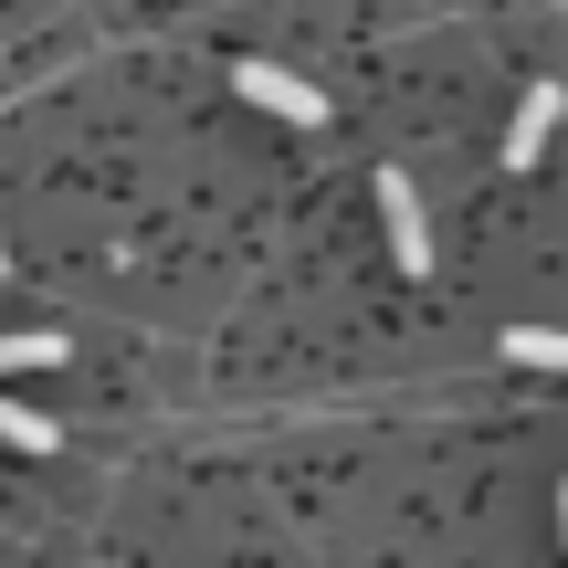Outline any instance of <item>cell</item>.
I'll list each match as a JSON object with an SVG mask.
<instances>
[{
    "label": "cell",
    "mask_w": 568,
    "mask_h": 568,
    "mask_svg": "<svg viewBox=\"0 0 568 568\" xmlns=\"http://www.w3.org/2000/svg\"><path fill=\"white\" fill-rule=\"evenodd\" d=\"M232 95H243V105H264V116H284V126H326V95L295 74V63H264V53H253V63H232Z\"/></svg>",
    "instance_id": "6da1fadb"
},
{
    "label": "cell",
    "mask_w": 568,
    "mask_h": 568,
    "mask_svg": "<svg viewBox=\"0 0 568 568\" xmlns=\"http://www.w3.org/2000/svg\"><path fill=\"white\" fill-rule=\"evenodd\" d=\"M379 222H389V264L422 284V274H432V222H422V190H410V169H379Z\"/></svg>",
    "instance_id": "7a4b0ae2"
},
{
    "label": "cell",
    "mask_w": 568,
    "mask_h": 568,
    "mask_svg": "<svg viewBox=\"0 0 568 568\" xmlns=\"http://www.w3.org/2000/svg\"><path fill=\"white\" fill-rule=\"evenodd\" d=\"M568 116V84L558 74H537L527 84V95H516V126H506V169H537V159H548V126Z\"/></svg>",
    "instance_id": "3957f363"
},
{
    "label": "cell",
    "mask_w": 568,
    "mask_h": 568,
    "mask_svg": "<svg viewBox=\"0 0 568 568\" xmlns=\"http://www.w3.org/2000/svg\"><path fill=\"white\" fill-rule=\"evenodd\" d=\"M63 358V326H21V337H0V379L11 368H53Z\"/></svg>",
    "instance_id": "277c9868"
},
{
    "label": "cell",
    "mask_w": 568,
    "mask_h": 568,
    "mask_svg": "<svg viewBox=\"0 0 568 568\" xmlns=\"http://www.w3.org/2000/svg\"><path fill=\"white\" fill-rule=\"evenodd\" d=\"M506 358H516V368H568V326H516Z\"/></svg>",
    "instance_id": "5b68a950"
},
{
    "label": "cell",
    "mask_w": 568,
    "mask_h": 568,
    "mask_svg": "<svg viewBox=\"0 0 568 568\" xmlns=\"http://www.w3.org/2000/svg\"><path fill=\"white\" fill-rule=\"evenodd\" d=\"M0 443L11 453H53V422H42L32 400H0Z\"/></svg>",
    "instance_id": "8992f818"
},
{
    "label": "cell",
    "mask_w": 568,
    "mask_h": 568,
    "mask_svg": "<svg viewBox=\"0 0 568 568\" xmlns=\"http://www.w3.org/2000/svg\"><path fill=\"white\" fill-rule=\"evenodd\" d=\"M558 548H568V485H558Z\"/></svg>",
    "instance_id": "52a82bcc"
}]
</instances>
